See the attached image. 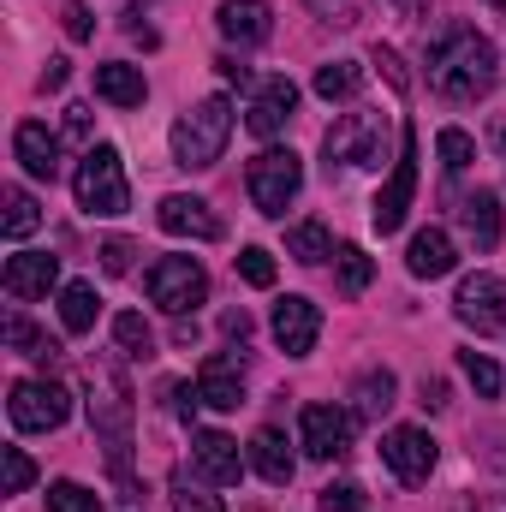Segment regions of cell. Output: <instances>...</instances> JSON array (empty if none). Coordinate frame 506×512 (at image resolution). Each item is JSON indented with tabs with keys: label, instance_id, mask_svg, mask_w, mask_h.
<instances>
[{
	"label": "cell",
	"instance_id": "cell-1",
	"mask_svg": "<svg viewBox=\"0 0 506 512\" xmlns=\"http://www.w3.org/2000/svg\"><path fill=\"white\" fill-rule=\"evenodd\" d=\"M429 90L447 102H477L495 90V42L471 24H447L429 48Z\"/></svg>",
	"mask_w": 506,
	"mask_h": 512
},
{
	"label": "cell",
	"instance_id": "cell-8",
	"mask_svg": "<svg viewBox=\"0 0 506 512\" xmlns=\"http://www.w3.org/2000/svg\"><path fill=\"white\" fill-rule=\"evenodd\" d=\"M411 197H417V137H411V126H405L399 161H393V173H387L381 197L370 203V221H376V233H399V227H405V209H411Z\"/></svg>",
	"mask_w": 506,
	"mask_h": 512
},
{
	"label": "cell",
	"instance_id": "cell-43",
	"mask_svg": "<svg viewBox=\"0 0 506 512\" xmlns=\"http://www.w3.org/2000/svg\"><path fill=\"white\" fill-rule=\"evenodd\" d=\"M215 66H221V78H227V84H239V90H251V84H256V72L245 66V60H233V54H221Z\"/></svg>",
	"mask_w": 506,
	"mask_h": 512
},
{
	"label": "cell",
	"instance_id": "cell-4",
	"mask_svg": "<svg viewBox=\"0 0 506 512\" xmlns=\"http://www.w3.org/2000/svg\"><path fill=\"white\" fill-rule=\"evenodd\" d=\"M322 155H328V167L334 161H346V167H381V155H387V114H376V108L340 114L328 126V137H322Z\"/></svg>",
	"mask_w": 506,
	"mask_h": 512
},
{
	"label": "cell",
	"instance_id": "cell-29",
	"mask_svg": "<svg viewBox=\"0 0 506 512\" xmlns=\"http://www.w3.org/2000/svg\"><path fill=\"white\" fill-rule=\"evenodd\" d=\"M36 227H42V209H36V197L12 185V191H6V221H0V233H6L12 245H18V239H30Z\"/></svg>",
	"mask_w": 506,
	"mask_h": 512
},
{
	"label": "cell",
	"instance_id": "cell-23",
	"mask_svg": "<svg viewBox=\"0 0 506 512\" xmlns=\"http://www.w3.org/2000/svg\"><path fill=\"white\" fill-rule=\"evenodd\" d=\"M96 96H102V102H114V108H143L149 84H143V72H137V66L108 60V66H96Z\"/></svg>",
	"mask_w": 506,
	"mask_h": 512
},
{
	"label": "cell",
	"instance_id": "cell-41",
	"mask_svg": "<svg viewBox=\"0 0 506 512\" xmlns=\"http://www.w3.org/2000/svg\"><path fill=\"white\" fill-rule=\"evenodd\" d=\"M310 6H316L328 24H358V12H364L358 0H310Z\"/></svg>",
	"mask_w": 506,
	"mask_h": 512
},
{
	"label": "cell",
	"instance_id": "cell-39",
	"mask_svg": "<svg viewBox=\"0 0 506 512\" xmlns=\"http://www.w3.org/2000/svg\"><path fill=\"white\" fill-rule=\"evenodd\" d=\"M173 512H221V501L209 489H197V483H179L173 489Z\"/></svg>",
	"mask_w": 506,
	"mask_h": 512
},
{
	"label": "cell",
	"instance_id": "cell-7",
	"mask_svg": "<svg viewBox=\"0 0 506 512\" xmlns=\"http://www.w3.org/2000/svg\"><path fill=\"white\" fill-rule=\"evenodd\" d=\"M6 411H12V429L48 435V429H60V423L72 417V393L60 382H18L12 399H6Z\"/></svg>",
	"mask_w": 506,
	"mask_h": 512
},
{
	"label": "cell",
	"instance_id": "cell-28",
	"mask_svg": "<svg viewBox=\"0 0 506 512\" xmlns=\"http://www.w3.org/2000/svg\"><path fill=\"white\" fill-rule=\"evenodd\" d=\"M286 256H298V262H328V256H334L328 227H322V221H298V227H286Z\"/></svg>",
	"mask_w": 506,
	"mask_h": 512
},
{
	"label": "cell",
	"instance_id": "cell-37",
	"mask_svg": "<svg viewBox=\"0 0 506 512\" xmlns=\"http://www.w3.org/2000/svg\"><path fill=\"white\" fill-rule=\"evenodd\" d=\"M0 459H6V495H24V489L36 483V465H30V453H24V447H0Z\"/></svg>",
	"mask_w": 506,
	"mask_h": 512
},
{
	"label": "cell",
	"instance_id": "cell-5",
	"mask_svg": "<svg viewBox=\"0 0 506 512\" xmlns=\"http://www.w3.org/2000/svg\"><path fill=\"white\" fill-rule=\"evenodd\" d=\"M298 185H304V161L292 149H262L245 167V191H251L256 215H268V221L286 215V203L298 197Z\"/></svg>",
	"mask_w": 506,
	"mask_h": 512
},
{
	"label": "cell",
	"instance_id": "cell-36",
	"mask_svg": "<svg viewBox=\"0 0 506 512\" xmlns=\"http://www.w3.org/2000/svg\"><path fill=\"white\" fill-rule=\"evenodd\" d=\"M316 507L322 512H370V501H364L358 483H328V489L316 495Z\"/></svg>",
	"mask_w": 506,
	"mask_h": 512
},
{
	"label": "cell",
	"instance_id": "cell-35",
	"mask_svg": "<svg viewBox=\"0 0 506 512\" xmlns=\"http://www.w3.org/2000/svg\"><path fill=\"white\" fill-rule=\"evenodd\" d=\"M48 512H102V501L84 483H54L48 489Z\"/></svg>",
	"mask_w": 506,
	"mask_h": 512
},
{
	"label": "cell",
	"instance_id": "cell-12",
	"mask_svg": "<svg viewBox=\"0 0 506 512\" xmlns=\"http://www.w3.org/2000/svg\"><path fill=\"white\" fill-rule=\"evenodd\" d=\"M381 459H387V471H393L399 483H429V471H435V441H429V429H387V435H381Z\"/></svg>",
	"mask_w": 506,
	"mask_h": 512
},
{
	"label": "cell",
	"instance_id": "cell-3",
	"mask_svg": "<svg viewBox=\"0 0 506 512\" xmlns=\"http://www.w3.org/2000/svg\"><path fill=\"white\" fill-rule=\"evenodd\" d=\"M72 191H78V209H84V215H126L131 209V185H126V167H120V149L90 143L84 161H78Z\"/></svg>",
	"mask_w": 506,
	"mask_h": 512
},
{
	"label": "cell",
	"instance_id": "cell-19",
	"mask_svg": "<svg viewBox=\"0 0 506 512\" xmlns=\"http://www.w3.org/2000/svg\"><path fill=\"white\" fill-rule=\"evenodd\" d=\"M12 155L24 161L30 179H48V185L60 179V137L42 126V120H24V126L12 131Z\"/></svg>",
	"mask_w": 506,
	"mask_h": 512
},
{
	"label": "cell",
	"instance_id": "cell-10",
	"mask_svg": "<svg viewBox=\"0 0 506 512\" xmlns=\"http://www.w3.org/2000/svg\"><path fill=\"white\" fill-rule=\"evenodd\" d=\"M453 316L477 334H501L506 328V280L501 274H465L459 280V298H453Z\"/></svg>",
	"mask_w": 506,
	"mask_h": 512
},
{
	"label": "cell",
	"instance_id": "cell-50",
	"mask_svg": "<svg viewBox=\"0 0 506 512\" xmlns=\"http://www.w3.org/2000/svg\"><path fill=\"white\" fill-rule=\"evenodd\" d=\"M399 12L405 18H429V0H399Z\"/></svg>",
	"mask_w": 506,
	"mask_h": 512
},
{
	"label": "cell",
	"instance_id": "cell-47",
	"mask_svg": "<svg viewBox=\"0 0 506 512\" xmlns=\"http://www.w3.org/2000/svg\"><path fill=\"white\" fill-rule=\"evenodd\" d=\"M167 393H173V417H185V423H191V417H197V405H203V393H197V387H167Z\"/></svg>",
	"mask_w": 506,
	"mask_h": 512
},
{
	"label": "cell",
	"instance_id": "cell-15",
	"mask_svg": "<svg viewBox=\"0 0 506 512\" xmlns=\"http://www.w3.org/2000/svg\"><path fill=\"white\" fill-rule=\"evenodd\" d=\"M316 334H322V310L310 298H280L274 304V346L286 358H310L316 352Z\"/></svg>",
	"mask_w": 506,
	"mask_h": 512
},
{
	"label": "cell",
	"instance_id": "cell-9",
	"mask_svg": "<svg viewBox=\"0 0 506 512\" xmlns=\"http://www.w3.org/2000/svg\"><path fill=\"white\" fill-rule=\"evenodd\" d=\"M90 429L114 447V465L126 477V441H131V393L114 370H102V393H90Z\"/></svg>",
	"mask_w": 506,
	"mask_h": 512
},
{
	"label": "cell",
	"instance_id": "cell-33",
	"mask_svg": "<svg viewBox=\"0 0 506 512\" xmlns=\"http://www.w3.org/2000/svg\"><path fill=\"white\" fill-rule=\"evenodd\" d=\"M334 262H340V292H346V298H358V292L376 280V262L358 251V245H346V251L334 256Z\"/></svg>",
	"mask_w": 506,
	"mask_h": 512
},
{
	"label": "cell",
	"instance_id": "cell-30",
	"mask_svg": "<svg viewBox=\"0 0 506 512\" xmlns=\"http://www.w3.org/2000/svg\"><path fill=\"white\" fill-rule=\"evenodd\" d=\"M393 376H387V370H370V376H364V382L352 387V399H358V417H387V411H393Z\"/></svg>",
	"mask_w": 506,
	"mask_h": 512
},
{
	"label": "cell",
	"instance_id": "cell-17",
	"mask_svg": "<svg viewBox=\"0 0 506 512\" xmlns=\"http://www.w3.org/2000/svg\"><path fill=\"white\" fill-rule=\"evenodd\" d=\"M292 108H298V84L292 78H262L251 96V114H245V126L256 137H280L286 120H292Z\"/></svg>",
	"mask_w": 506,
	"mask_h": 512
},
{
	"label": "cell",
	"instance_id": "cell-49",
	"mask_svg": "<svg viewBox=\"0 0 506 512\" xmlns=\"http://www.w3.org/2000/svg\"><path fill=\"white\" fill-rule=\"evenodd\" d=\"M423 405L441 411V405H447V382H423Z\"/></svg>",
	"mask_w": 506,
	"mask_h": 512
},
{
	"label": "cell",
	"instance_id": "cell-22",
	"mask_svg": "<svg viewBox=\"0 0 506 512\" xmlns=\"http://www.w3.org/2000/svg\"><path fill=\"white\" fill-rule=\"evenodd\" d=\"M459 221H465V233H471V245H477V251H495V245H501V233H506L501 197H495V191H477V197H465Z\"/></svg>",
	"mask_w": 506,
	"mask_h": 512
},
{
	"label": "cell",
	"instance_id": "cell-13",
	"mask_svg": "<svg viewBox=\"0 0 506 512\" xmlns=\"http://www.w3.org/2000/svg\"><path fill=\"white\" fill-rule=\"evenodd\" d=\"M191 471H197V477H209L215 489H233V483L245 477L239 441H233V435H221V429H197V435H191Z\"/></svg>",
	"mask_w": 506,
	"mask_h": 512
},
{
	"label": "cell",
	"instance_id": "cell-16",
	"mask_svg": "<svg viewBox=\"0 0 506 512\" xmlns=\"http://www.w3.org/2000/svg\"><path fill=\"white\" fill-rule=\"evenodd\" d=\"M60 280V256L48 251H18L6 256V274H0V286H6V298H18V304H30V298H48V286Z\"/></svg>",
	"mask_w": 506,
	"mask_h": 512
},
{
	"label": "cell",
	"instance_id": "cell-44",
	"mask_svg": "<svg viewBox=\"0 0 506 512\" xmlns=\"http://www.w3.org/2000/svg\"><path fill=\"white\" fill-rule=\"evenodd\" d=\"M102 268H108V274H126L131 268V245L126 239H108V245H102Z\"/></svg>",
	"mask_w": 506,
	"mask_h": 512
},
{
	"label": "cell",
	"instance_id": "cell-18",
	"mask_svg": "<svg viewBox=\"0 0 506 512\" xmlns=\"http://www.w3.org/2000/svg\"><path fill=\"white\" fill-rule=\"evenodd\" d=\"M155 221H161V233H173V239H203V245L221 239V221L209 215V203H203V197H185V191L161 197Z\"/></svg>",
	"mask_w": 506,
	"mask_h": 512
},
{
	"label": "cell",
	"instance_id": "cell-51",
	"mask_svg": "<svg viewBox=\"0 0 506 512\" xmlns=\"http://www.w3.org/2000/svg\"><path fill=\"white\" fill-rule=\"evenodd\" d=\"M489 6H501V12H506V0H489Z\"/></svg>",
	"mask_w": 506,
	"mask_h": 512
},
{
	"label": "cell",
	"instance_id": "cell-2",
	"mask_svg": "<svg viewBox=\"0 0 506 512\" xmlns=\"http://www.w3.org/2000/svg\"><path fill=\"white\" fill-rule=\"evenodd\" d=\"M227 137H233V102H227V96H209V102H197L191 114H179V126H173V161H179L185 173L215 167L221 149H227Z\"/></svg>",
	"mask_w": 506,
	"mask_h": 512
},
{
	"label": "cell",
	"instance_id": "cell-11",
	"mask_svg": "<svg viewBox=\"0 0 506 512\" xmlns=\"http://www.w3.org/2000/svg\"><path fill=\"white\" fill-rule=\"evenodd\" d=\"M298 441L310 459H340L352 447V411L340 405H304L298 411Z\"/></svg>",
	"mask_w": 506,
	"mask_h": 512
},
{
	"label": "cell",
	"instance_id": "cell-20",
	"mask_svg": "<svg viewBox=\"0 0 506 512\" xmlns=\"http://www.w3.org/2000/svg\"><path fill=\"white\" fill-rule=\"evenodd\" d=\"M221 36L227 42H268V30H274V12H268V0H221Z\"/></svg>",
	"mask_w": 506,
	"mask_h": 512
},
{
	"label": "cell",
	"instance_id": "cell-27",
	"mask_svg": "<svg viewBox=\"0 0 506 512\" xmlns=\"http://www.w3.org/2000/svg\"><path fill=\"white\" fill-rule=\"evenodd\" d=\"M358 84H364V66L358 60H328L316 72V96L322 102H346V96H358Z\"/></svg>",
	"mask_w": 506,
	"mask_h": 512
},
{
	"label": "cell",
	"instance_id": "cell-24",
	"mask_svg": "<svg viewBox=\"0 0 506 512\" xmlns=\"http://www.w3.org/2000/svg\"><path fill=\"white\" fill-rule=\"evenodd\" d=\"M251 471L262 477V483H292V453H286V435L280 429H256L251 441Z\"/></svg>",
	"mask_w": 506,
	"mask_h": 512
},
{
	"label": "cell",
	"instance_id": "cell-32",
	"mask_svg": "<svg viewBox=\"0 0 506 512\" xmlns=\"http://www.w3.org/2000/svg\"><path fill=\"white\" fill-rule=\"evenodd\" d=\"M435 155H441V167H447V173H465V167L477 161V143H471V131L447 126L441 137H435Z\"/></svg>",
	"mask_w": 506,
	"mask_h": 512
},
{
	"label": "cell",
	"instance_id": "cell-34",
	"mask_svg": "<svg viewBox=\"0 0 506 512\" xmlns=\"http://www.w3.org/2000/svg\"><path fill=\"white\" fill-rule=\"evenodd\" d=\"M459 370L471 376V387H477L483 399H501V364H495V358H483V352H459Z\"/></svg>",
	"mask_w": 506,
	"mask_h": 512
},
{
	"label": "cell",
	"instance_id": "cell-31",
	"mask_svg": "<svg viewBox=\"0 0 506 512\" xmlns=\"http://www.w3.org/2000/svg\"><path fill=\"white\" fill-rule=\"evenodd\" d=\"M114 340H120L126 358H149V352H155V334H149V322H143L137 310H120V316H114Z\"/></svg>",
	"mask_w": 506,
	"mask_h": 512
},
{
	"label": "cell",
	"instance_id": "cell-6",
	"mask_svg": "<svg viewBox=\"0 0 506 512\" xmlns=\"http://www.w3.org/2000/svg\"><path fill=\"white\" fill-rule=\"evenodd\" d=\"M143 292H149V304H161L167 316H185V310H197V304L209 298V274H203L197 256H161V262H149Z\"/></svg>",
	"mask_w": 506,
	"mask_h": 512
},
{
	"label": "cell",
	"instance_id": "cell-21",
	"mask_svg": "<svg viewBox=\"0 0 506 512\" xmlns=\"http://www.w3.org/2000/svg\"><path fill=\"white\" fill-rule=\"evenodd\" d=\"M453 239L441 233V227H423L417 239H411V251H405V268L417 274V280H441V274H453Z\"/></svg>",
	"mask_w": 506,
	"mask_h": 512
},
{
	"label": "cell",
	"instance_id": "cell-46",
	"mask_svg": "<svg viewBox=\"0 0 506 512\" xmlns=\"http://www.w3.org/2000/svg\"><path fill=\"white\" fill-rule=\"evenodd\" d=\"M221 334H227L233 346H245V340H251V316H245V310H227V316H221Z\"/></svg>",
	"mask_w": 506,
	"mask_h": 512
},
{
	"label": "cell",
	"instance_id": "cell-38",
	"mask_svg": "<svg viewBox=\"0 0 506 512\" xmlns=\"http://www.w3.org/2000/svg\"><path fill=\"white\" fill-rule=\"evenodd\" d=\"M239 280H245V286H274V256L268 251H239Z\"/></svg>",
	"mask_w": 506,
	"mask_h": 512
},
{
	"label": "cell",
	"instance_id": "cell-25",
	"mask_svg": "<svg viewBox=\"0 0 506 512\" xmlns=\"http://www.w3.org/2000/svg\"><path fill=\"white\" fill-rule=\"evenodd\" d=\"M96 310H102V298H96L90 280H72V286L60 292V322H66V334H90V328H96Z\"/></svg>",
	"mask_w": 506,
	"mask_h": 512
},
{
	"label": "cell",
	"instance_id": "cell-48",
	"mask_svg": "<svg viewBox=\"0 0 506 512\" xmlns=\"http://www.w3.org/2000/svg\"><path fill=\"white\" fill-rule=\"evenodd\" d=\"M36 84H42V90H60V84H66V60H48V66H42V78H36Z\"/></svg>",
	"mask_w": 506,
	"mask_h": 512
},
{
	"label": "cell",
	"instance_id": "cell-14",
	"mask_svg": "<svg viewBox=\"0 0 506 512\" xmlns=\"http://www.w3.org/2000/svg\"><path fill=\"white\" fill-rule=\"evenodd\" d=\"M197 393H203V405H215V411H239V405H245V346L203 358Z\"/></svg>",
	"mask_w": 506,
	"mask_h": 512
},
{
	"label": "cell",
	"instance_id": "cell-45",
	"mask_svg": "<svg viewBox=\"0 0 506 512\" xmlns=\"http://www.w3.org/2000/svg\"><path fill=\"white\" fill-rule=\"evenodd\" d=\"M66 137H72V143H90V108H84V102L66 108Z\"/></svg>",
	"mask_w": 506,
	"mask_h": 512
},
{
	"label": "cell",
	"instance_id": "cell-42",
	"mask_svg": "<svg viewBox=\"0 0 506 512\" xmlns=\"http://www.w3.org/2000/svg\"><path fill=\"white\" fill-rule=\"evenodd\" d=\"M376 66H381V72H387V84H393L399 96L411 90V78H405V66H399V54H393V48H376Z\"/></svg>",
	"mask_w": 506,
	"mask_h": 512
},
{
	"label": "cell",
	"instance_id": "cell-26",
	"mask_svg": "<svg viewBox=\"0 0 506 512\" xmlns=\"http://www.w3.org/2000/svg\"><path fill=\"white\" fill-rule=\"evenodd\" d=\"M6 346H12V352H24V358H36V364H54V358H60V340H48L42 328H30L18 310L6 316Z\"/></svg>",
	"mask_w": 506,
	"mask_h": 512
},
{
	"label": "cell",
	"instance_id": "cell-40",
	"mask_svg": "<svg viewBox=\"0 0 506 512\" xmlns=\"http://www.w3.org/2000/svg\"><path fill=\"white\" fill-rule=\"evenodd\" d=\"M66 36H72V42H90V36H96V24H90V6H84V0H66Z\"/></svg>",
	"mask_w": 506,
	"mask_h": 512
}]
</instances>
